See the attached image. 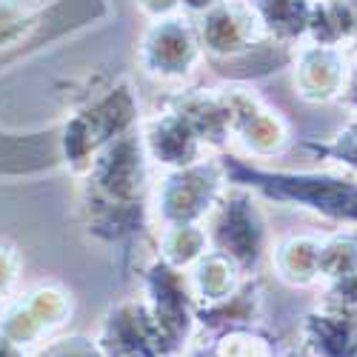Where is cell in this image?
Masks as SVG:
<instances>
[{"mask_svg": "<svg viewBox=\"0 0 357 357\" xmlns=\"http://www.w3.org/2000/svg\"><path fill=\"white\" fill-rule=\"evenodd\" d=\"M140 57L146 72H152L160 80L186 77L200 57L197 29L189 23V17H181V15L158 17L143 35Z\"/></svg>", "mask_w": 357, "mask_h": 357, "instance_id": "obj_1", "label": "cell"}, {"mask_svg": "<svg viewBox=\"0 0 357 357\" xmlns=\"http://www.w3.org/2000/svg\"><path fill=\"white\" fill-rule=\"evenodd\" d=\"M195 29L200 46L212 54H241L266 35L249 0H220L215 9L200 15Z\"/></svg>", "mask_w": 357, "mask_h": 357, "instance_id": "obj_2", "label": "cell"}, {"mask_svg": "<svg viewBox=\"0 0 357 357\" xmlns=\"http://www.w3.org/2000/svg\"><path fill=\"white\" fill-rule=\"evenodd\" d=\"M260 177L257 172H252ZM260 181L272 183V192L291 195L301 203L314 206L317 212L357 223V181L354 177H332V174H297V177H260Z\"/></svg>", "mask_w": 357, "mask_h": 357, "instance_id": "obj_3", "label": "cell"}, {"mask_svg": "<svg viewBox=\"0 0 357 357\" xmlns=\"http://www.w3.org/2000/svg\"><path fill=\"white\" fill-rule=\"evenodd\" d=\"M351 66V49L346 46H320L306 40L294 61V86L309 100L340 98Z\"/></svg>", "mask_w": 357, "mask_h": 357, "instance_id": "obj_4", "label": "cell"}, {"mask_svg": "<svg viewBox=\"0 0 357 357\" xmlns=\"http://www.w3.org/2000/svg\"><path fill=\"white\" fill-rule=\"evenodd\" d=\"M220 192V177L212 166L192 163L177 169L160 195L163 218L172 223H192L203 212H209V206L218 200Z\"/></svg>", "mask_w": 357, "mask_h": 357, "instance_id": "obj_5", "label": "cell"}, {"mask_svg": "<svg viewBox=\"0 0 357 357\" xmlns=\"http://www.w3.org/2000/svg\"><path fill=\"white\" fill-rule=\"evenodd\" d=\"M215 241L226 257L252 266L263 255V220L249 197H229L215 223Z\"/></svg>", "mask_w": 357, "mask_h": 357, "instance_id": "obj_6", "label": "cell"}, {"mask_svg": "<svg viewBox=\"0 0 357 357\" xmlns=\"http://www.w3.org/2000/svg\"><path fill=\"white\" fill-rule=\"evenodd\" d=\"M255 6L266 35L278 40H297L306 38L309 12L314 0H249Z\"/></svg>", "mask_w": 357, "mask_h": 357, "instance_id": "obj_7", "label": "cell"}, {"mask_svg": "<svg viewBox=\"0 0 357 357\" xmlns=\"http://www.w3.org/2000/svg\"><path fill=\"white\" fill-rule=\"evenodd\" d=\"M309 337L323 357H354L357 326L349 314H323L309 320Z\"/></svg>", "mask_w": 357, "mask_h": 357, "instance_id": "obj_8", "label": "cell"}, {"mask_svg": "<svg viewBox=\"0 0 357 357\" xmlns=\"http://www.w3.org/2000/svg\"><path fill=\"white\" fill-rule=\"evenodd\" d=\"M234 260L226 255H203L197 260V269L192 275L195 291L206 303H220L226 297L237 291V278H234Z\"/></svg>", "mask_w": 357, "mask_h": 357, "instance_id": "obj_9", "label": "cell"}, {"mask_svg": "<svg viewBox=\"0 0 357 357\" xmlns=\"http://www.w3.org/2000/svg\"><path fill=\"white\" fill-rule=\"evenodd\" d=\"M317 260H320V241H312V237H291V241H286L278 249L280 272L294 283L314 280L320 275Z\"/></svg>", "mask_w": 357, "mask_h": 357, "instance_id": "obj_10", "label": "cell"}, {"mask_svg": "<svg viewBox=\"0 0 357 357\" xmlns=\"http://www.w3.org/2000/svg\"><path fill=\"white\" fill-rule=\"evenodd\" d=\"M163 255L172 269H183L206 255V231L192 223H172L163 234Z\"/></svg>", "mask_w": 357, "mask_h": 357, "instance_id": "obj_11", "label": "cell"}, {"mask_svg": "<svg viewBox=\"0 0 357 357\" xmlns=\"http://www.w3.org/2000/svg\"><path fill=\"white\" fill-rule=\"evenodd\" d=\"M243 137H246L252 152L272 155L286 143V129L272 112H255L243 123Z\"/></svg>", "mask_w": 357, "mask_h": 357, "instance_id": "obj_12", "label": "cell"}, {"mask_svg": "<svg viewBox=\"0 0 357 357\" xmlns=\"http://www.w3.org/2000/svg\"><path fill=\"white\" fill-rule=\"evenodd\" d=\"M317 269L320 275L340 280L346 275L357 272V241L354 237H335L329 243H320V260H317Z\"/></svg>", "mask_w": 357, "mask_h": 357, "instance_id": "obj_13", "label": "cell"}, {"mask_svg": "<svg viewBox=\"0 0 357 357\" xmlns=\"http://www.w3.org/2000/svg\"><path fill=\"white\" fill-rule=\"evenodd\" d=\"M326 155H332L337 163H346L349 169L357 172V121H351L340 135L337 140L329 146V149H323Z\"/></svg>", "mask_w": 357, "mask_h": 357, "instance_id": "obj_14", "label": "cell"}, {"mask_svg": "<svg viewBox=\"0 0 357 357\" xmlns=\"http://www.w3.org/2000/svg\"><path fill=\"white\" fill-rule=\"evenodd\" d=\"M38 357H103V351L83 337H66V340L46 346Z\"/></svg>", "mask_w": 357, "mask_h": 357, "instance_id": "obj_15", "label": "cell"}, {"mask_svg": "<svg viewBox=\"0 0 357 357\" xmlns=\"http://www.w3.org/2000/svg\"><path fill=\"white\" fill-rule=\"evenodd\" d=\"M140 6H143L146 15H152L155 20L158 17H169V15H174L177 9H181L177 0H140Z\"/></svg>", "mask_w": 357, "mask_h": 357, "instance_id": "obj_16", "label": "cell"}, {"mask_svg": "<svg viewBox=\"0 0 357 357\" xmlns=\"http://www.w3.org/2000/svg\"><path fill=\"white\" fill-rule=\"evenodd\" d=\"M343 98L357 109V49H351V66H349V80L343 89Z\"/></svg>", "mask_w": 357, "mask_h": 357, "instance_id": "obj_17", "label": "cell"}, {"mask_svg": "<svg viewBox=\"0 0 357 357\" xmlns=\"http://www.w3.org/2000/svg\"><path fill=\"white\" fill-rule=\"evenodd\" d=\"M181 3V9H186V12H195V15H206L209 9H215L220 0H177Z\"/></svg>", "mask_w": 357, "mask_h": 357, "instance_id": "obj_18", "label": "cell"}, {"mask_svg": "<svg viewBox=\"0 0 357 357\" xmlns=\"http://www.w3.org/2000/svg\"><path fill=\"white\" fill-rule=\"evenodd\" d=\"M0 357H26V354H23V349H20V346H15L12 340L0 337Z\"/></svg>", "mask_w": 357, "mask_h": 357, "instance_id": "obj_19", "label": "cell"}, {"mask_svg": "<svg viewBox=\"0 0 357 357\" xmlns=\"http://www.w3.org/2000/svg\"><path fill=\"white\" fill-rule=\"evenodd\" d=\"M349 6H351V15H354V46L351 49H357V0H349Z\"/></svg>", "mask_w": 357, "mask_h": 357, "instance_id": "obj_20", "label": "cell"}]
</instances>
